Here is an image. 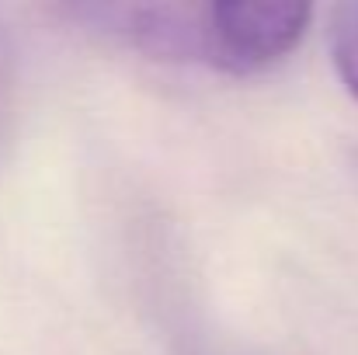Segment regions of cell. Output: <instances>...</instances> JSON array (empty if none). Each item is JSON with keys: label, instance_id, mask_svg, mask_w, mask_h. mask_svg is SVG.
I'll return each instance as SVG.
<instances>
[{"label": "cell", "instance_id": "cell-1", "mask_svg": "<svg viewBox=\"0 0 358 355\" xmlns=\"http://www.w3.org/2000/svg\"><path fill=\"white\" fill-rule=\"evenodd\" d=\"M313 7L282 0L206 4V67L250 77L282 63L306 35Z\"/></svg>", "mask_w": 358, "mask_h": 355}, {"label": "cell", "instance_id": "cell-3", "mask_svg": "<svg viewBox=\"0 0 358 355\" xmlns=\"http://www.w3.org/2000/svg\"><path fill=\"white\" fill-rule=\"evenodd\" d=\"M331 63L345 91L358 102V0L338 4L331 11Z\"/></svg>", "mask_w": 358, "mask_h": 355}, {"label": "cell", "instance_id": "cell-2", "mask_svg": "<svg viewBox=\"0 0 358 355\" xmlns=\"http://www.w3.org/2000/svg\"><path fill=\"white\" fill-rule=\"evenodd\" d=\"M77 18L164 63H206V4L80 7Z\"/></svg>", "mask_w": 358, "mask_h": 355}]
</instances>
